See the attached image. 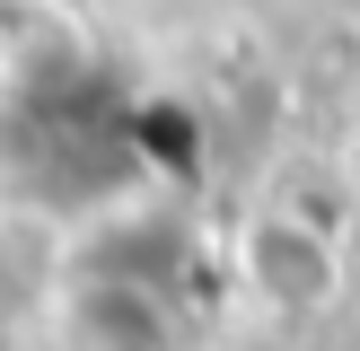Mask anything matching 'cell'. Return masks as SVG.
<instances>
[{"label":"cell","instance_id":"1","mask_svg":"<svg viewBox=\"0 0 360 351\" xmlns=\"http://www.w3.org/2000/svg\"><path fill=\"white\" fill-rule=\"evenodd\" d=\"M246 281H255L281 316H308V307H326V298H334V246L316 237V228L264 220L255 237H246Z\"/></svg>","mask_w":360,"mask_h":351}]
</instances>
